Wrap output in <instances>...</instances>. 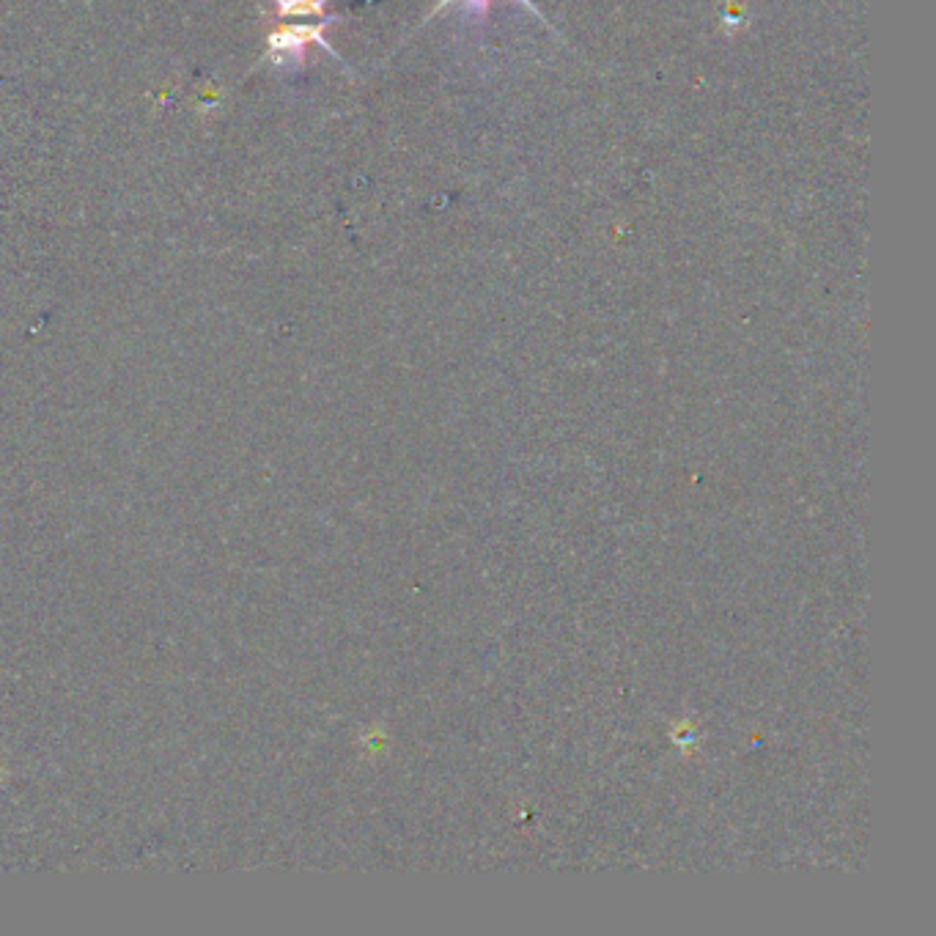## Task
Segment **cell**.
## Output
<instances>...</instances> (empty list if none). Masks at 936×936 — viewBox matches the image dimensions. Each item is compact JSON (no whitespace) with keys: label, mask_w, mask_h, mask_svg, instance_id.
Instances as JSON below:
<instances>
[{"label":"cell","mask_w":936,"mask_h":936,"mask_svg":"<svg viewBox=\"0 0 936 936\" xmlns=\"http://www.w3.org/2000/svg\"><path fill=\"white\" fill-rule=\"evenodd\" d=\"M454 3H459V6H461V11H465V14L478 17V20H484V17L489 14V9H492V0H440V3H437L435 9H431V14H440L442 9H448V6H454ZM517 3H519V6H525V9H528L530 14L539 17V20H545V14H541V9H536L533 0H517ZM545 22H547V20H545Z\"/></svg>","instance_id":"cell-1"},{"label":"cell","mask_w":936,"mask_h":936,"mask_svg":"<svg viewBox=\"0 0 936 936\" xmlns=\"http://www.w3.org/2000/svg\"><path fill=\"white\" fill-rule=\"evenodd\" d=\"M327 0H281L283 14H322Z\"/></svg>","instance_id":"cell-2"}]
</instances>
